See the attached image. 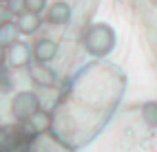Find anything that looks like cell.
I'll return each mask as SVG.
<instances>
[{"instance_id": "obj_4", "label": "cell", "mask_w": 157, "mask_h": 152, "mask_svg": "<svg viewBox=\"0 0 157 152\" xmlns=\"http://www.w3.org/2000/svg\"><path fill=\"white\" fill-rule=\"evenodd\" d=\"M49 128H51V117L47 113H42V110H38V113H33L29 119H25V132H29V135L47 132Z\"/></svg>"}, {"instance_id": "obj_12", "label": "cell", "mask_w": 157, "mask_h": 152, "mask_svg": "<svg viewBox=\"0 0 157 152\" xmlns=\"http://www.w3.org/2000/svg\"><path fill=\"white\" fill-rule=\"evenodd\" d=\"M42 9H44V0H27V11L40 13Z\"/></svg>"}, {"instance_id": "obj_7", "label": "cell", "mask_w": 157, "mask_h": 152, "mask_svg": "<svg viewBox=\"0 0 157 152\" xmlns=\"http://www.w3.org/2000/svg\"><path fill=\"white\" fill-rule=\"evenodd\" d=\"M69 18H71V9L67 2H56L49 9V22H53V24H64V22H69Z\"/></svg>"}, {"instance_id": "obj_5", "label": "cell", "mask_w": 157, "mask_h": 152, "mask_svg": "<svg viewBox=\"0 0 157 152\" xmlns=\"http://www.w3.org/2000/svg\"><path fill=\"white\" fill-rule=\"evenodd\" d=\"M31 55H33V53L29 51V46L25 42H13L11 46H9L7 60H9V64H11V66H25Z\"/></svg>"}, {"instance_id": "obj_3", "label": "cell", "mask_w": 157, "mask_h": 152, "mask_svg": "<svg viewBox=\"0 0 157 152\" xmlns=\"http://www.w3.org/2000/svg\"><path fill=\"white\" fill-rule=\"evenodd\" d=\"M33 57H36V62H42V64H47V62H51V60L56 57V53H58V44L53 42V40H47V38H42V40H38V42L33 44Z\"/></svg>"}, {"instance_id": "obj_1", "label": "cell", "mask_w": 157, "mask_h": 152, "mask_svg": "<svg viewBox=\"0 0 157 152\" xmlns=\"http://www.w3.org/2000/svg\"><path fill=\"white\" fill-rule=\"evenodd\" d=\"M113 42H115L113 31L109 27H104V24H98V27L89 29V33H86V49L93 55L109 53V51L113 49Z\"/></svg>"}, {"instance_id": "obj_2", "label": "cell", "mask_w": 157, "mask_h": 152, "mask_svg": "<svg viewBox=\"0 0 157 152\" xmlns=\"http://www.w3.org/2000/svg\"><path fill=\"white\" fill-rule=\"evenodd\" d=\"M40 110V104H38V97L33 93H29V90H25V93H18L11 101V113L13 117L18 119H29L33 113H38Z\"/></svg>"}, {"instance_id": "obj_14", "label": "cell", "mask_w": 157, "mask_h": 152, "mask_svg": "<svg viewBox=\"0 0 157 152\" xmlns=\"http://www.w3.org/2000/svg\"><path fill=\"white\" fill-rule=\"evenodd\" d=\"M2 16H5V11H2V2H0V24L5 22V20H2Z\"/></svg>"}, {"instance_id": "obj_10", "label": "cell", "mask_w": 157, "mask_h": 152, "mask_svg": "<svg viewBox=\"0 0 157 152\" xmlns=\"http://www.w3.org/2000/svg\"><path fill=\"white\" fill-rule=\"evenodd\" d=\"M7 11L13 13V16H20L27 11V0H7Z\"/></svg>"}, {"instance_id": "obj_9", "label": "cell", "mask_w": 157, "mask_h": 152, "mask_svg": "<svg viewBox=\"0 0 157 152\" xmlns=\"http://www.w3.org/2000/svg\"><path fill=\"white\" fill-rule=\"evenodd\" d=\"M31 75H33L40 84H53V79H56V75L51 73V71H49V68H47L42 62L38 64V68H33V71H31Z\"/></svg>"}, {"instance_id": "obj_15", "label": "cell", "mask_w": 157, "mask_h": 152, "mask_svg": "<svg viewBox=\"0 0 157 152\" xmlns=\"http://www.w3.org/2000/svg\"><path fill=\"white\" fill-rule=\"evenodd\" d=\"M2 141H5V130H0V146H2Z\"/></svg>"}, {"instance_id": "obj_11", "label": "cell", "mask_w": 157, "mask_h": 152, "mask_svg": "<svg viewBox=\"0 0 157 152\" xmlns=\"http://www.w3.org/2000/svg\"><path fill=\"white\" fill-rule=\"evenodd\" d=\"M144 119H146V124L157 126V104L155 101H151V104L144 106Z\"/></svg>"}, {"instance_id": "obj_8", "label": "cell", "mask_w": 157, "mask_h": 152, "mask_svg": "<svg viewBox=\"0 0 157 152\" xmlns=\"http://www.w3.org/2000/svg\"><path fill=\"white\" fill-rule=\"evenodd\" d=\"M16 35H18V24L11 22L0 24V46H11L16 42Z\"/></svg>"}, {"instance_id": "obj_13", "label": "cell", "mask_w": 157, "mask_h": 152, "mask_svg": "<svg viewBox=\"0 0 157 152\" xmlns=\"http://www.w3.org/2000/svg\"><path fill=\"white\" fill-rule=\"evenodd\" d=\"M2 60H5V46H0V64H2Z\"/></svg>"}, {"instance_id": "obj_16", "label": "cell", "mask_w": 157, "mask_h": 152, "mask_svg": "<svg viewBox=\"0 0 157 152\" xmlns=\"http://www.w3.org/2000/svg\"><path fill=\"white\" fill-rule=\"evenodd\" d=\"M0 2H7V0H0Z\"/></svg>"}, {"instance_id": "obj_6", "label": "cell", "mask_w": 157, "mask_h": 152, "mask_svg": "<svg viewBox=\"0 0 157 152\" xmlns=\"http://www.w3.org/2000/svg\"><path fill=\"white\" fill-rule=\"evenodd\" d=\"M40 27V13H33V11H25L18 16V31L20 33H33L36 29Z\"/></svg>"}]
</instances>
